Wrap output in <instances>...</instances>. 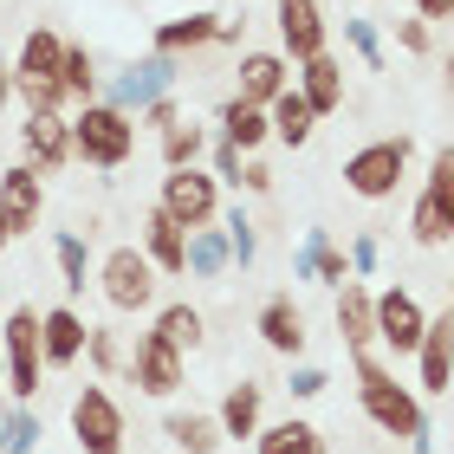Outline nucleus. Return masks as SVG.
Instances as JSON below:
<instances>
[{"instance_id":"28","label":"nucleus","mask_w":454,"mask_h":454,"mask_svg":"<svg viewBox=\"0 0 454 454\" xmlns=\"http://www.w3.org/2000/svg\"><path fill=\"white\" fill-rule=\"evenodd\" d=\"M162 435H169L182 454H221L227 435L215 422V409H169V422H162Z\"/></svg>"},{"instance_id":"53","label":"nucleus","mask_w":454,"mask_h":454,"mask_svg":"<svg viewBox=\"0 0 454 454\" xmlns=\"http://www.w3.org/2000/svg\"><path fill=\"white\" fill-rule=\"evenodd\" d=\"M240 7H247V0H240Z\"/></svg>"},{"instance_id":"6","label":"nucleus","mask_w":454,"mask_h":454,"mask_svg":"<svg viewBox=\"0 0 454 454\" xmlns=\"http://www.w3.org/2000/svg\"><path fill=\"white\" fill-rule=\"evenodd\" d=\"M0 357H7L13 403H33L39 383H46V344H39V312H33V305L0 312Z\"/></svg>"},{"instance_id":"3","label":"nucleus","mask_w":454,"mask_h":454,"mask_svg":"<svg viewBox=\"0 0 454 454\" xmlns=\"http://www.w3.org/2000/svg\"><path fill=\"white\" fill-rule=\"evenodd\" d=\"M137 117L105 105V98H91V105H78L72 117V156L91 162V169H123V162L137 156Z\"/></svg>"},{"instance_id":"23","label":"nucleus","mask_w":454,"mask_h":454,"mask_svg":"<svg viewBox=\"0 0 454 454\" xmlns=\"http://www.w3.org/2000/svg\"><path fill=\"white\" fill-rule=\"evenodd\" d=\"M143 254H150V266L162 279H182V273H189V227H182L176 215L150 208V215H143Z\"/></svg>"},{"instance_id":"39","label":"nucleus","mask_w":454,"mask_h":454,"mask_svg":"<svg viewBox=\"0 0 454 454\" xmlns=\"http://www.w3.org/2000/svg\"><path fill=\"white\" fill-rule=\"evenodd\" d=\"M286 389H293L299 403H318L325 389H332V370H325V364H293V377H286Z\"/></svg>"},{"instance_id":"5","label":"nucleus","mask_w":454,"mask_h":454,"mask_svg":"<svg viewBox=\"0 0 454 454\" xmlns=\"http://www.w3.org/2000/svg\"><path fill=\"white\" fill-rule=\"evenodd\" d=\"M409 240L416 247H448L454 240V143L428 156V176L409 201Z\"/></svg>"},{"instance_id":"29","label":"nucleus","mask_w":454,"mask_h":454,"mask_svg":"<svg viewBox=\"0 0 454 454\" xmlns=\"http://www.w3.org/2000/svg\"><path fill=\"white\" fill-rule=\"evenodd\" d=\"M266 117H273V143H286V150H305V143L318 137V111L305 105L293 85H286L273 105H266Z\"/></svg>"},{"instance_id":"49","label":"nucleus","mask_w":454,"mask_h":454,"mask_svg":"<svg viewBox=\"0 0 454 454\" xmlns=\"http://www.w3.org/2000/svg\"><path fill=\"white\" fill-rule=\"evenodd\" d=\"M448 318H454V273H448Z\"/></svg>"},{"instance_id":"24","label":"nucleus","mask_w":454,"mask_h":454,"mask_svg":"<svg viewBox=\"0 0 454 454\" xmlns=\"http://www.w3.org/2000/svg\"><path fill=\"white\" fill-rule=\"evenodd\" d=\"M221 143H234L240 156H260L266 143H273V117H266V105H247V98H221Z\"/></svg>"},{"instance_id":"46","label":"nucleus","mask_w":454,"mask_h":454,"mask_svg":"<svg viewBox=\"0 0 454 454\" xmlns=\"http://www.w3.org/2000/svg\"><path fill=\"white\" fill-rule=\"evenodd\" d=\"M215 46H247V13H240V20H221V39H215Z\"/></svg>"},{"instance_id":"21","label":"nucleus","mask_w":454,"mask_h":454,"mask_svg":"<svg viewBox=\"0 0 454 454\" xmlns=\"http://www.w3.org/2000/svg\"><path fill=\"white\" fill-rule=\"evenodd\" d=\"M85 312L78 305H46L39 312V344H46V370H72L78 357H85Z\"/></svg>"},{"instance_id":"52","label":"nucleus","mask_w":454,"mask_h":454,"mask_svg":"<svg viewBox=\"0 0 454 454\" xmlns=\"http://www.w3.org/2000/svg\"><path fill=\"white\" fill-rule=\"evenodd\" d=\"M0 312H7V299H0Z\"/></svg>"},{"instance_id":"47","label":"nucleus","mask_w":454,"mask_h":454,"mask_svg":"<svg viewBox=\"0 0 454 454\" xmlns=\"http://www.w3.org/2000/svg\"><path fill=\"white\" fill-rule=\"evenodd\" d=\"M7 105H13V72L0 66V111H7Z\"/></svg>"},{"instance_id":"40","label":"nucleus","mask_w":454,"mask_h":454,"mask_svg":"<svg viewBox=\"0 0 454 454\" xmlns=\"http://www.w3.org/2000/svg\"><path fill=\"white\" fill-rule=\"evenodd\" d=\"M396 46H403L409 59H428V52H435V27L409 13V20H396Z\"/></svg>"},{"instance_id":"35","label":"nucleus","mask_w":454,"mask_h":454,"mask_svg":"<svg viewBox=\"0 0 454 454\" xmlns=\"http://www.w3.org/2000/svg\"><path fill=\"white\" fill-rule=\"evenodd\" d=\"M85 357H91L98 377H117V370H130V344H123L117 325H91L85 332Z\"/></svg>"},{"instance_id":"11","label":"nucleus","mask_w":454,"mask_h":454,"mask_svg":"<svg viewBox=\"0 0 454 454\" xmlns=\"http://www.w3.org/2000/svg\"><path fill=\"white\" fill-rule=\"evenodd\" d=\"M422 332H428V305L409 293V286H383L377 293V344L389 357H416Z\"/></svg>"},{"instance_id":"22","label":"nucleus","mask_w":454,"mask_h":454,"mask_svg":"<svg viewBox=\"0 0 454 454\" xmlns=\"http://www.w3.org/2000/svg\"><path fill=\"white\" fill-rule=\"evenodd\" d=\"M254 332H260V344L273 350V357H293L299 364V350H305V312L293 305V293H273L254 312Z\"/></svg>"},{"instance_id":"32","label":"nucleus","mask_w":454,"mask_h":454,"mask_svg":"<svg viewBox=\"0 0 454 454\" xmlns=\"http://www.w3.org/2000/svg\"><path fill=\"white\" fill-rule=\"evenodd\" d=\"M59 85H66V105H91L98 98V52L66 39V66H59Z\"/></svg>"},{"instance_id":"13","label":"nucleus","mask_w":454,"mask_h":454,"mask_svg":"<svg viewBox=\"0 0 454 454\" xmlns=\"http://www.w3.org/2000/svg\"><path fill=\"white\" fill-rule=\"evenodd\" d=\"M130 383L143 389V396H156V403H169L182 383H189V357H182L176 344H162L156 332H143L137 350H130Z\"/></svg>"},{"instance_id":"20","label":"nucleus","mask_w":454,"mask_h":454,"mask_svg":"<svg viewBox=\"0 0 454 454\" xmlns=\"http://www.w3.org/2000/svg\"><path fill=\"white\" fill-rule=\"evenodd\" d=\"M332 325H338L344 350H377V293L364 279H344L332 299Z\"/></svg>"},{"instance_id":"15","label":"nucleus","mask_w":454,"mask_h":454,"mask_svg":"<svg viewBox=\"0 0 454 454\" xmlns=\"http://www.w3.org/2000/svg\"><path fill=\"white\" fill-rule=\"evenodd\" d=\"M293 91H299L305 105L318 111V123H325V117H338V111L350 105V91H344V59H338L332 46H325V52H312V59H299Z\"/></svg>"},{"instance_id":"19","label":"nucleus","mask_w":454,"mask_h":454,"mask_svg":"<svg viewBox=\"0 0 454 454\" xmlns=\"http://www.w3.org/2000/svg\"><path fill=\"white\" fill-rule=\"evenodd\" d=\"M215 422H221L227 442H254L266 428V383L260 377H234L221 389V403H215Z\"/></svg>"},{"instance_id":"12","label":"nucleus","mask_w":454,"mask_h":454,"mask_svg":"<svg viewBox=\"0 0 454 454\" xmlns=\"http://www.w3.org/2000/svg\"><path fill=\"white\" fill-rule=\"evenodd\" d=\"M273 33H279V52L293 59H312L332 46V20H325V0H273Z\"/></svg>"},{"instance_id":"48","label":"nucleus","mask_w":454,"mask_h":454,"mask_svg":"<svg viewBox=\"0 0 454 454\" xmlns=\"http://www.w3.org/2000/svg\"><path fill=\"white\" fill-rule=\"evenodd\" d=\"M442 78H448V111H454V52L442 59Z\"/></svg>"},{"instance_id":"41","label":"nucleus","mask_w":454,"mask_h":454,"mask_svg":"<svg viewBox=\"0 0 454 454\" xmlns=\"http://www.w3.org/2000/svg\"><path fill=\"white\" fill-rule=\"evenodd\" d=\"M344 260H350V279H370V273L383 266V247H377V234H357V240L344 247Z\"/></svg>"},{"instance_id":"43","label":"nucleus","mask_w":454,"mask_h":454,"mask_svg":"<svg viewBox=\"0 0 454 454\" xmlns=\"http://www.w3.org/2000/svg\"><path fill=\"white\" fill-rule=\"evenodd\" d=\"M176 117H182V111H176V98H156L150 111H137V130H150V137H162V130H169Z\"/></svg>"},{"instance_id":"4","label":"nucleus","mask_w":454,"mask_h":454,"mask_svg":"<svg viewBox=\"0 0 454 454\" xmlns=\"http://www.w3.org/2000/svg\"><path fill=\"white\" fill-rule=\"evenodd\" d=\"M409 162H416L409 137H377V143L344 156V189L357 201H396V189L409 182Z\"/></svg>"},{"instance_id":"36","label":"nucleus","mask_w":454,"mask_h":454,"mask_svg":"<svg viewBox=\"0 0 454 454\" xmlns=\"http://www.w3.org/2000/svg\"><path fill=\"white\" fill-rule=\"evenodd\" d=\"M221 234H227V254H234V266L247 273V266L260 260V227H254V215H247V208H227V215H221Z\"/></svg>"},{"instance_id":"31","label":"nucleus","mask_w":454,"mask_h":454,"mask_svg":"<svg viewBox=\"0 0 454 454\" xmlns=\"http://www.w3.org/2000/svg\"><path fill=\"white\" fill-rule=\"evenodd\" d=\"M150 332H156L162 344H176L182 357H189V350H201V338H208V318H201L189 299H176V305H162V312H156Z\"/></svg>"},{"instance_id":"16","label":"nucleus","mask_w":454,"mask_h":454,"mask_svg":"<svg viewBox=\"0 0 454 454\" xmlns=\"http://www.w3.org/2000/svg\"><path fill=\"white\" fill-rule=\"evenodd\" d=\"M39 215H46V176L27 169V162H13V169H0V221H7V234H33Z\"/></svg>"},{"instance_id":"37","label":"nucleus","mask_w":454,"mask_h":454,"mask_svg":"<svg viewBox=\"0 0 454 454\" xmlns=\"http://www.w3.org/2000/svg\"><path fill=\"white\" fill-rule=\"evenodd\" d=\"M33 448H39V416L33 403H13L0 416V454H33Z\"/></svg>"},{"instance_id":"51","label":"nucleus","mask_w":454,"mask_h":454,"mask_svg":"<svg viewBox=\"0 0 454 454\" xmlns=\"http://www.w3.org/2000/svg\"><path fill=\"white\" fill-rule=\"evenodd\" d=\"M0 383H7V357H0Z\"/></svg>"},{"instance_id":"34","label":"nucleus","mask_w":454,"mask_h":454,"mask_svg":"<svg viewBox=\"0 0 454 454\" xmlns=\"http://www.w3.org/2000/svg\"><path fill=\"white\" fill-rule=\"evenodd\" d=\"M52 260H59V286L78 299V293H85V279H91V247H85V234H72V227H66V234L52 240Z\"/></svg>"},{"instance_id":"44","label":"nucleus","mask_w":454,"mask_h":454,"mask_svg":"<svg viewBox=\"0 0 454 454\" xmlns=\"http://www.w3.org/2000/svg\"><path fill=\"white\" fill-rule=\"evenodd\" d=\"M234 189H247V195H273V169H266L260 156H247V162H240V182H234Z\"/></svg>"},{"instance_id":"38","label":"nucleus","mask_w":454,"mask_h":454,"mask_svg":"<svg viewBox=\"0 0 454 454\" xmlns=\"http://www.w3.org/2000/svg\"><path fill=\"white\" fill-rule=\"evenodd\" d=\"M344 46L364 59V72H383V66H389V59H383V33L370 27V20H357V13L344 20Z\"/></svg>"},{"instance_id":"10","label":"nucleus","mask_w":454,"mask_h":454,"mask_svg":"<svg viewBox=\"0 0 454 454\" xmlns=\"http://www.w3.org/2000/svg\"><path fill=\"white\" fill-rule=\"evenodd\" d=\"M156 208L176 215L189 234H195V227H215V221H221V182L201 169V162H189V169H169V176H162Z\"/></svg>"},{"instance_id":"50","label":"nucleus","mask_w":454,"mask_h":454,"mask_svg":"<svg viewBox=\"0 0 454 454\" xmlns=\"http://www.w3.org/2000/svg\"><path fill=\"white\" fill-rule=\"evenodd\" d=\"M7 240H13V234H7V221H0V247H7Z\"/></svg>"},{"instance_id":"25","label":"nucleus","mask_w":454,"mask_h":454,"mask_svg":"<svg viewBox=\"0 0 454 454\" xmlns=\"http://www.w3.org/2000/svg\"><path fill=\"white\" fill-rule=\"evenodd\" d=\"M293 279H312V286H338L350 279V260H344V247H332V234L325 227H305V240H299V254H293Z\"/></svg>"},{"instance_id":"2","label":"nucleus","mask_w":454,"mask_h":454,"mask_svg":"<svg viewBox=\"0 0 454 454\" xmlns=\"http://www.w3.org/2000/svg\"><path fill=\"white\" fill-rule=\"evenodd\" d=\"M59 66H66V33L59 27H33L13 52V91L27 111H66V85H59Z\"/></svg>"},{"instance_id":"26","label":"nucleus","mask_w":454,"mask_h":454,"mask_svg":"<svg viewBox=\"0 0 454 454\" xmlns=\"http://www.w3.org/2000/svg\"><path fill=\"white\" fill-rule=\"evenodd\" d=\"M221 39V13H176L156 27V52L162 59H189V52H208Z\"/></svg>"},{"instance_id":"18","label":"nucleus","mask_w":454,"mask_h":454,"mask_svg":"<svg viewBox=\"0 0 454 454\" xmlns=\"http://www.w3.org/2000/svg\"><path fill=\"white\" fill-rule=\"evenodd\" d=\"M234 98H247V105H273V98L293 85V59H286L279 46H247L240 66H234Z\"/></svg>"},{"instance_id":"45","label":"nucleus","mask_w":454,"mask_h":454,"mask_svg":"<svg viewBox=\"0 0 454 454\" xmlns=\"http://www.w3.org/2000/svg\"><path fill=\"white\" fill-rule=\"evenodd\" d=\"M416 20H428V27H435V20H454V0H416Z\"/></svg>"},{"instance_id":"1","label":"nucleus","mask_w":454,"mask_h":454,"mask_svg":"<svg viewBox=\"0 0 454 454\" xmlns=\"http://www.w3.org/2000/svg\"><path fill=\"white\" fill-rule=\"evenodd\" d=\"M350 370H357V409L370 416V428L396 435L409 448H428V409H422V389L403 383L377 350H350Z\"/></svg>"},{"instance_id":"17","label":"nucleus","mask_w":454,"mask_h":454,"mask_svg":"<svg viewBox=\"0 0 454 454\" xmlns=\"http://www.w3.org/2000/svg\"><path fill=\"white\" fill-rule=\"evenodd\" d=\"M416 389L422 396H448L454 389V318L428 312V332L416 344Z\"/></svg>"},{"instance_id":"42","label":"nucleus","mask_w":454,"mask_h":454,"mask_svg":"<svg viewBox=\"0 0 454 454\" xmlns=\"http://www.w3.org/2000/svg\"><path fill=\"white\" fill-rule=\"evenodd\" d=\"M240 162H247V156L234 150V143H221V137L208 143V176H215V182H240Z\"/></svg>"},{"instance_id":"8","label":"nucleus","mask_w":454,"mask_h":454,"mask_svg":"<svg viewBox=\"0 0 454 454\" xmlns=\"http://www.w3.org/2000/svg\"><path fill=\"white\" fill-rule=\"evenodd\" d=\"M123 435H130L123 403L105 383H85L72 396V442H78V454H123Z\"/></svg>"},{"instance_id":"27","label":"nucleus","mask_w":454,"mask_h":454,"mask_svg":"<svg viewBox=\"0 0 454 454\" xmlns=\"http://www.w3.org/2000/svg\"><path fill=\"white\" fill-rule=\"evenodd\" d=\"M254 454H332V448H325V428L312 416H286L254 435Z\"/></svg>"},{"instance_id":"7","label":"nucleus","mask_w":454,"mask_h":454,"mask_svg":"<svg viewBox=\"0 0 454 454\" xmlns=\"http://www.w3.org/2000/svg\"><path fill=\"white\" fill-rule=\"evenodd\" d=\"M91 279H98V293H105L111 312H150V305H156V286H162V273L150 266L143 247H111V254L98 260Z\"/></svg>"},{"instance_id":"33","label":"nucleus","mask_w":454,"mask_h":454,"mask_svg":"<svg viewBox=\"0 0 454 454\" xmlns=\"http://www.w3.org/2000/svg\"><path fill=\"white\" fill-rule=\"evenodd\" d=\"M227 266H234L227 234H221V227H195V234H189V279H221Z\"/></svg>"},{"instance_id":"14","label":"nucleus","mask_w":454,"mask_h":454,"mask_svg":"<svg viewBox=\"0 0 454 454\" xmlns=\"http://www.w3.org/2000/svg\"><path fill=\"white\" fill-rule=\"evenodd\" d=\"M20 162L39 176H59L72 162V123L66 111H27V123H20Z\"/></svg>"},{"instance_id":"9","label":"nucleus","mask_w":454,"mask_h":454,"mask_svg":"<svg viewBox=\"0 0 454 454\" xmlns=\"http://www.w3.org/2000/svg\"><path fill=\"white\" fill-rule=\"evenodd\" d=\"M176 78H182V59H162V52H143V59H130V66H117L111 72V98L105 105H117V111H150L156 98H176Z\"/></svg>"},{"instance_id":"30","label":"nucleus","mask_w":454,"mask_h":454,"mask_svg":"<svg viewBox=\"0 0 454 454\" xmlns=\"http://www.w3.org/2000/svg\"><path fill=\"white\" fill-rule=\"evenodd\" d=\"M156 150H162V169H189V162L208 156V123L201 117H176L169 130L156 137Z\"/></svg>"}]
</instances>
